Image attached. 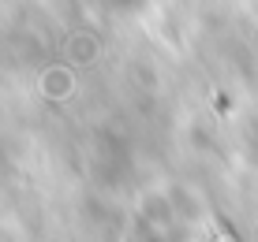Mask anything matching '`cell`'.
Wrapping results in <instances>:
<instances>
[{"mask_svg":"<svg viewBox=\"0 0 258 242\" xmlns=\"http://www.w3.org/2000/svg\"><path fill=\"white\" fill-rule=\"evenodd\" d=\"M221 231H228V235H232V242H243V238H236V231H232V223H225V220H221Z\"/></svg>","mask_w":258,"mask_h":242,"instance_id":"6da1fadb","label":"cell"}]
</instances>
